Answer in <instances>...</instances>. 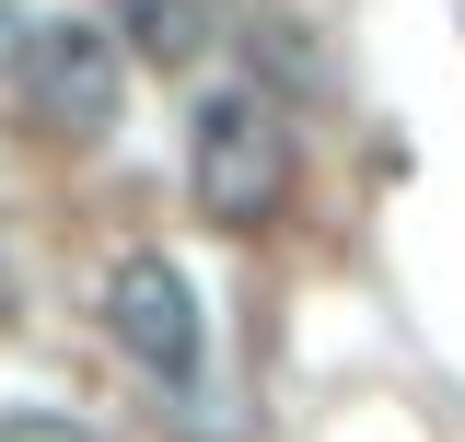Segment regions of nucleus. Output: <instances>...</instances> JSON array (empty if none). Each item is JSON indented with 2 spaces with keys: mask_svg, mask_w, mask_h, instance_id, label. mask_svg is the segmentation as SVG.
Segmentation results:
<instances>
[{
  "mask_svg": "<svg viewBox=\"0 0 465 442\" xmlns=\"http://www.w3.org/2000/svg\"><path fill=\"white\" fill-rule=\"evenodd\" d=\"M291 116L268 82H222V94H198L186 116V186H198V210L222 221V233H268L291 210Z\"/></svg>",
  "mask_w": 465,
  "mask_h": 442,
  "instance_id": "obj_1",
  "label": "nucleus"
},
{
  "mask_svg": "<svg viewBox=\"0 0 465 442\" xmlns=\"http://www.w3.org/2000/svg\"><path fill=\"white\" fill-rule=\"evenodd\" d=\"M12 82H24V105H35L47 140H105L128 116V47L94 35V24H35Z\"/></svg>",
  "mask_w": 465,
  "mask_h": 442,
  "instance_id": "obj_2",
  "label": "nucleus"
},
{
  "mask_svg": "<svg viewBox=\"0 0 465 442\" xmlns=\"http://www.w3.org/2000/svg\"><path fill=\"white\" fill-rule=\"evenodd\" d=\"M105 337L152 373V385H186V373H198V349H210V315H198L186 268L140 245V256H116V268H105Z\"/></svg>",
  "mask_w": 465,
  "mask_h": 442,
  "instance_id": "obj_3",
  "label": "nucleus"
},
{
  "mask_svg": "<svg viewBox=\"0 0 465 442\" xmlns=\"http://www.w3.org/2000/svg\"><path fill=\"white\" fill-rule=\"evenodd\" d=\"M105 24L128 35V58H198L210 47V0H105Z\"/></svg>",
  "mask_w": 465,
  "mask_h": 442,
  "instance_id": "obj_4",
  "label": "nucleus"
},
{
  "mask_svg": "<svg viewBox=\"0 0 465 442\" xmlns=\"http://www.w3.org/2000/svg\"><path fill=\"white\" fill-rule=\"evenodd\" d=\"M0 442H94V431L58 419V407H0Z\"/></svg>",
  "mask_w": 465,
  "mask_h": 442,
  "instance_id": "obj_5",
  "label": "nucleus"
}]
</instances>
